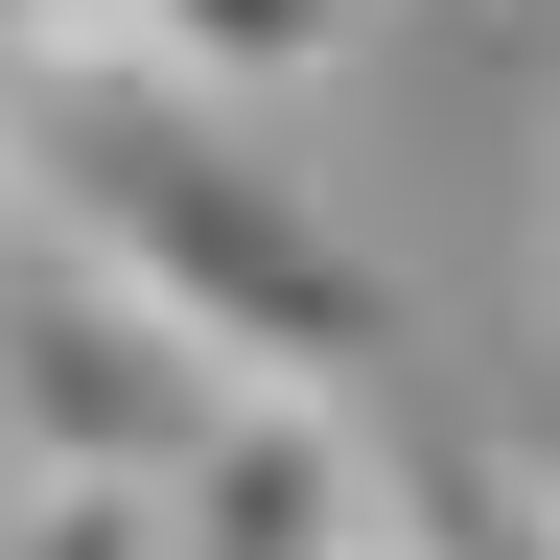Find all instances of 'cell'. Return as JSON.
<instances>
[{"label":"cell","mask_w":560,"mask_h":560,"mask_svg":"<svg viewBox=\"0 0 560 560\" xmlns=\"http://www.w3.org/2000/svg\"><path fill=\"white\" fill-rule=\"evenodd\" d=\"M327 560H444V537H420V514H350V537H327Z\"/></svg>","instance_id":"obj_7"},{"label":"cell","mask_w":560,"mask_h":560,"mask_svg":"<svg viewBox=\"0 0 560 560\" xmlns=\"http://www.w3.org/2000/svg\"><path fill=\"white\" fill-rule=\"evenodd\" d=\"M350 514H397L350 397H234V420L164 467V537H187V560H327Z\"/></svg>","instance_id":"obj_3"},{"label":"cell","mask_w":560,"mask_h":560,"mask_svg":"<svg viewBox=\"0 0 560 560\" xmlns=\"http://www.w3.org/2000/svg\"><path fill=\"white\" fill-rule=\"evenodd\" d=\"M0 420H24V467H140V490H164L210 420H234V374H210L140 280H94L47 234L24 280H0Z\"/></svg>","instance_id":"obj_2"},{"label":"cell","mask_w":560,"mask_h":560,"mask_svg":"<svg viewBox=\"0 0 560 560\" xmlns=\"http://www.w3.org/2000/svg\"><path fill=\"white\" fill-rule=\"evenodd\" d=\"M397 514L444 537V560H560V467H537V444H444Z\"/></svg>","instance_id":"obj_5"},{"label":"cell","mask_w":560,"mask_h":560,"mask_svg":"<svg viewBox=\"0 0 560 560\" xmlns=\"http://www.w3.org/2000/svg\"><path fill=\"white\" fill-rule=\"evenodd\" d=\"M350 24H374V0H94V47L164 70V94H210V117H280Z\"/></svg>","instance_id":"obj_4"},{"label":"cell","mask_w":560,"mask_h":560,"mask_svg":"<svg viewBox=\"0 0 560 560\" xmlns=\"http://www.w3.org/2000/svg\"><path fill=\"white\" fill-rule=\"evenodd\" d=\"M0 560H187V537H164L140 467H24L0 490Z\"/></svg>","instance_id":"obj_6"},{"label":"cell","mask_w":560,"mask_h":560,"mask_svg":"<svg viewBox=\"0 0 560 560\" xmlns=\"http://www.w3.org/2000/svg\"><path fill=\"white\" fill-rule=\"evenodd\" d=\"M0 490H24V420H0Z\"/></svg>","instance_id":"obj_8"},{"label":"cell","mask_w":560,"mask_h":560,"mask_svg":"<svg viewBox=\"0 0 560 560\" xmlns=\"http://www.w3.org/2000/svg\"><path fill=\"white\" fill-rule=\"evenodd\" d=\"M0 140H24V187L70 210V257L140 280L234 397H350V420L397 397L420 327H397L374 234H327V187L257 164V117H210V94H164V70H117L94 24H70V47L0 70Z\"/></svg>","instance_id":"obj_1"}]
</instances>
